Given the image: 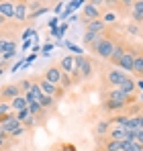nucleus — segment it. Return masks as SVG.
Here are the masks:
<instances>
[{"mask_svg":"<svg viewBox=\"0 0 143 151\" xmlns=\"http://www.w3.org/2000/svg\"><path fill=\"white\" fill-rule=\"evenodd\" d=\"M92 49H94V53L98 57L110 59V57H113V51H115V43H113V39H108V37H100L94 45H92Z\"/></svg>","mask_w":143,"mask_h":151,"instance_id":"obj_1","label":"nucleus"},{"mask_svg":"<svg viewBox=\"0 0 143 151\" xmlns=\"http://www.w3.org/2000/svg\"><path fill=\"white\" fill-rule=\"evenodd\" d=\"M0 125L6 131V135H10V137L21 129V123H19V119H17V114H6V116H2V119H0Z\"/></svg>","mask_w":143,"mask_h":151,"instance_id":"obj_2","label":"nucleus"},{"mask_svg":"<svg viewBox=\"0 0 143 151\" xmlns=\"http://www.w3.org/2000/svg\"><path fill=\"white\" fill-rule=\"evenodd\" d=\"M106 80H108V84H110L113 88H119V86L123 84V82H125V80H129V76L125 74L123 70L115 68V70H110V72L106 74Z\"/></svg>","mask_w":143,"mask_h":151,"instance_id":"obj_3","label":"nucleus"},{"mask_svg":"<svg viewBox=\"0 0 143 151\" xmlns=\"http://www.w3.org/2000/svg\"><path fill=\"white\" fill-rule=\"evenodd\" d=\"M76 68L82 78H90L92 76V63L88 57H82V55H76Z\"/></svg>","mask_w":143,"mask_h":151,"instance_id":"obj_4","label":"nucleus"},{"mask_svg":"<svg viewBox=\"0 0 143 151\" xmlns=\"http://www.w3.org/2000/svg\"><path fill=\"white\" fill-rule=\"evenodd\" d=\"M59 68H61L64 74H78V76H80L78 68H76V55H66V57H61Z\"/></svg>","mask_w":143,"mask_h":151,"instance_id":"obj_5","label":"nucleus"},{"mask_svg":"<svg viewBox=\"0 0 143 151\" xmlns=\"http://www.w3.org/2000/svg\"><path fill=\"white\" fill-rule=\"evenodd\" d=\"M64 76H66V74L61 72V68H59V65H51V68H49L47 72H45V80L57 86V84H61Z\"/></svg>","mask_w":143,"mask_h":151,"instance_id":"obj_6","label":"nucleus"},{"mask_svg":"<svg viewBox=\"0 0 143 151\" xmlns=\"http://www.w3.org/2000/svg\"><path fill=\"white\" fill-rule=\"evenodd\" d=\"M39 88H41V92H43L45 96H51V98H55V96H59V94H61V90H59L55 84L47 82L45 78H43V80H39Z\"/></svg>","mask_w":143,"mask_h":151,"instance_id":"obj_7","label":"nucleus"},{"mask_svg":"<svg viewBox=\"0 0 143 151\" xmlns=\"http://www.w3.org/2000/svg\"><path fill=\"white\" fill-rule=\"evenodd\" d=\"M133 61H135V55L131 51H127L119 61H117V68L123 70V72H133Z\"/></svg>","mask_w":143,"mask_h":151,"instance_id":"obj_8","label":"nucleus"},{"mask_svg":"<svg viewBox=\"0 0 143 151\" xmlns=\"http://www.w3.org/2000/svg\"><path fill=\"white\" fill-rule=\"evenodd\" d=\"M21 86H17V84H10V86H6V88H2L0 90V98L2 100H6V98H10V102L14 100V98H19L21 94Z\"/></svg>","mask_w":143,"mask_h":151,"instance_id":"obj_9","label":"nucleus"},{"mask_svg":"<svg viewBox=\"0 0 143 151\" xmlns=\"http://www.w3.org/2000/svg\"><path fill=\"white\" fill-rule=\"evenodd\" d=\"M84 19L90 23V21H98L100 19V10L96 8L94 2H88V4H84Z\"/></svg>","mask_w":143,"mask_h":151,"instance_id":"obj_10","label":"nucleus"},{"mask_svg":"<svg viewBox=\"0 0 143 151\" xmlns=\"http://www.w3.org/2000/svg\"><path fill=\"white\" fill-rule=\"evenodd\" d=\"M108 100H119V102H125V104H131L133 102V96H127L121 88H113L110 94H108Z\"/></svg>","mask_w":143,"mask_h":151,"instance_id":"obj_11","label":"nucleus"},{"mask_svg":"<svg viewBox=\"0 0 143 151\" xmlns=\"http://www.w3.org/2000/svg\"><path fill=\"white\" fill-rule=\"evenodd\" d=\"M119 88L125 92V94H127V96H133V94H135V90H137V82L129 78V80H125V82L121 84Z\"/></svg>","mask_w":143,"mask_h":151,"instance_id":"obj_12","label":"nucleus"},{"mask_svg":"<svg viewBox=\"0 0 143 151\" xmlns=\"http://www.w3.org/2000/svg\"><path fill=\"white\" fill-rule=\"evenodd\" d=\"M104 27H106V23H104L102 19H98V21H90V23L86 25V31H90V33H96V35H100V33L104 31Z\"/></svg>","mask_w":143,"mask_h":151,"instance_id":"obj_13","label":"nucleus"},{"mask_svg":"<svg viewBox=\"0 0 143 151\" xmlns=\"http://www.w3.org/2000/svg\"><path fill=\"white\" fill-rule=\"evenodd\" d=\"M0 14L4 19H12L14 17V4L12 2H0Z\"/></svg>","mask_w":143,"mask_h":151,"instance_id":"obj_14","label":"nucleus"},{"mask_svg":"<svg viewBox=\"0 0 143 151\" xmlns=\"http://www.w3.org/2000/svg\"><path fill=\"white\" fill-rule=\"evenodd\" d=\"M10 108H12L14 112H21V110H25V108H29V102H27L25 96H19V98H14V100L10 102Z\"/></svg>","mask_w":143,"mask_h":151,"instance_id":"obj_15","label":"nucleus"},{"mask_svg":"<svg viewBox=\"0 0 143 151\" xmlns=\"http://www.w3.org/2000/svg\"><path fill=\"white\" fill-rule=\"evenodd\" d=\"M12 51H17L14 41H8V39H2V41H0V55H8V53H12Z\"/></svg>","mask_w":143,"mask_h":151,"instance_id":"obj_16","label":"nucleus"},{"mask_svg":"<svg viewBox=\"0 0 143 151\" xmlns=\"http://www.w3.org/2000/svg\"><path fill=\"white\" fill-rule=\"evenodd\" d=\"M27 10H29V4H25V2H19V4H14V19H19V21H25V19H27Z\"/></svg>","mask_w":143,"mask_h":151,"instance_id":"obj_17","label":"nucleus"},{"mask_svg":"<svg viewBox=\"0 0 143 151\" xmlns=\"http://www.w3.org/2000/svg\"><path fill=\"white\" fill-rule=\"evenodd\" d=\"M108 137H110V139H115V141H125L127 131H125V127H115V129H110Z\"/></svg>","mask_w":143,"mask_h":151,"instance_id":"obj_18","label":"nucleus"},{"mask_svg":"<svg viewBox=\"0 0 143 151\" xmlns=\"http://www.w3.org/2000/svg\"><path fill=\"white\" fill-rule=\"evenodd\" d=\"M127 104L125 102H119V100H106L104 102V110H108V112H117V110H123Z\"/></svg>","mask_w":143,"mask_h":151,"instance_id":"obj_19","label":"nucleus"},{"mask_svg":"<svg viewBox=\"0 0 143 151\" xmlns=\"http://www.w3.org/2000/svg\"><path fill=\"white\" fill-rule=\"evenodd\" d=\"M104 151H125V149H123V141L108 139V141H106V145H104Z\"/></svg>","mask_w":143,"mask_h":151,"instance_id":"obj_20","label":"nucleus"},{"mask_svg":"<svg viewBox=\"0 0 143 151\" xmlns=\"http://www.w3.org/2000/svg\"><path fill=\"white\" fill-rule=\"evenodd\" d=\"M110 121H100L98 125H96V135H106V133H110Z\"/></svg>","mask_w":143,"mask_h":151,"instance_id":"obj_21","label":"nucleus"},{"mask_svg":"<svg viewBox=\"0 0 143 151\" xmlns=\"http://www.w3.org/2000/svg\"><path fill=\"white\" fill-rule=\"evenodd\" d=\"M129 119H131V116H127V114H117V116L110 119V123H113L115 127H127Z\"/></svg>","mask_w":143,"mask_h":151,"instance_id":"obj_22","label":"nucleus"},{"mask_svg":"<svg viewBox=\"0 0 143 151\" xmlns=\"http://www.w3.org/2000/svg\"><path fill=\"white\" fill-rule=\"evenodd\" d=\"M125 53H127V49H125L123 45H115V51H113V57H110V61L117 65V61H119V59L123 57V55H125Z\"/></svg>","mask_w":143,"mask_h":151,"instance_id":"obj_23","label":"nucleus"},{"mask_svg":"<svg viewBox=\"0 0 143 151\" xmlns=\"http://www.w3.org/2000/svg\"><path fill=\"white\" fill-rule=\"evenodd\" d=\"M133 74L143 76V55H135V61H133Z\"/></svg>","mask_w":143,"mask_h":151,"instance_id":"obj_24","label":"nucleus"},{"mask_svg":"<svg viewBox=\"0 0 143 151\" xmlns=\"http://www.w3.org/2000/svg\"><path fill=\"white\" fill-rule=\"evenodd\" d=\"M100 37H102V35H96V33H90V31H86V33H84V43H86V45H94V43L98 41V39H100Z\"/></svg>","mask_w":143,"mask_h":151,"instance_id":"obj_25","label":"nucleus"},{"mask_svg":"<svg viewBox=\"0 0 143 151\" xmlns=\"http://www.w3.org/2000/svg\"><path fill=\"white\" fill-rule=\"evenodd\" d=\"M45 12H49L47 6H39L37 10H31V19H37V17H41V14H45Z\"/></svg>","mask_w":143,"mask_h":151,"instance_id":"obj_26","label":"nucleus"},{"mask_svg":"<svg viewBox=\"0 0 143 151\" xmlns=\"http://www.w3.org/2000/svg\"><path fill=\"white\" fill-rule=\"evenodd\" d=\"M66 6L70 8L72 12H74L76 8H80V6H84V2H82V0H72V2H68V4H66Z\"/></svg>","mask_w":143,"mask_h":151,"instance_id":"obj_27","label":"nucleus"},{"mask_svg":"<svg viewBox=\"0 0 143 151\" xmlns=\"http://www.w3.org/2000/svg\"><path fill=\"white\" fill-rule=\"evenodd\" d=\"M55 104V98H51V96H43V100H41V106L43 108H49V106H53Z\"/></svg>","mask_w":143,"mask_h":151,"instance_id":"obj_28","label":"nucleus"},{"mask_svg":"<svg viewBox=\"0 0 143 151\" xmlns=\"http://www.w3.org/2000/svg\"><path fill=\"white\" fill-rule=\"evenodd\" d=\"M133 12L143 14V0H135V2H133Z\"/></svg>","mask_w":143,"mask_h":151,"instance_id":"obj_29","label":"nucleus"},{"mask_svg":"<svg viewBox=\"0 0 143 151\" xmlns=\"http://www.w3.org/2000/svg\"><path fill=\"white\" fill-rule=\"evenodd\" d=\"M8 108H10V104H4V102H0V119L8 114Z\"/></svg>","mask_w":143,"mask_h":151,"instance_id":"obj_30","label":"nucleus"},{"mask_svg":"<svg viewBox=\"0 0 143 151\" xmlns=\"http://www.w3.org/2000/svg\"><path fill=\"white\" fill-rule=\"evenodd\" d=\"M33 86H35V84H33V82H29V80H23V82H21V90H27V92H29Z\"/></svg>","mask_w":143,"mask_h":151,"instance_id":"obj_31","label":"nucleus"},{"mask_svg":"<svg viewBox=\"0 0 143 151\" xmlns=\"http://www.w3.org/2000/svg\"><path fill=\"white\" fill-rule=\"evenodd\" d=\"M135 141H137V143H139V145L143 147V129L139 131V133H137V135H135Z\"/></svg>","mask_w":143,"mask_h":151,"instance_id":"obj_32","label":"nucleus"},{"mask_svg":"<svg viewBox=\"0 0 143 151\" xmlns=\"http://www.w3.org/2000/svg\"><path fill=\"white\" fill-rule=\"evenodd\" d=\"M51 51H53V45H51V43H47V45H43V55H49Z\"/></svg>","mask_w":143,"mask_h":151,"instance_id":"obj_33","label":"nucleus"},{"mask_svg":"<svg viewBox=\"0 0 143 151\" xmlns=\"http://www.w3.org/2000/svg\"><path fill=\"white\" fill-rule=\"evenodd\" d=\"M53 10H55V14H59V12H64V10H66V8H64V2H59V4H55V8H53Z\"/></svg>","mask_w":143,"mask_h":151,"instance_id":"obj_34","label":"nucleus"},{"mask_svg":"<svg viewBox=\"0 0 143 151\" xmlns=\"http://www.w3.org/2000/svg\"><path fill=\"white\" fill-rule=\"evenodd\" d=\"M113 21H115V14H113V12H108V14L104 17V23H113Z\"/></svg>","mask_w":143,"mask_h":151,"instance_id":"obj_35","label":"nucleus"},{"mask_svg":"<svg viewBox=\"0 0 143 151\" xmlns=\"http://www.w3.org/2000/svg\"><path fill=\"white\" fill-rule=\"evenodd\" d=\"M66 31H68V23H64V25H61V29H59V39L64 37V33H66Z\"/></svg>","mask_w":143,"mask_h":151,"instance_id":"obj_36","label":"nucleus"},{"mask_svg":"<svg viewBox=\"0 0 143 151\" xmlns=\"http://www.w3.org/2000/svg\"><path fill=\"white\" fill-rule=\"evenodd\" d=\"M72 14V10L70 8H68V6H66V10H64V12H61V19H68V17H70Z\"/></svg>","mask_w":143,"mask_h":151,"instance_id":"obj_37","label":"nucleus"},{"mask_svg":"<svg viewBox=\"0 0 143 151\" xmlns=\"http://www.w3.org/2000/svg\"><path fill=\"white\" fill-rule=\"evenodd\" d=\"M6 137H8V135H6V131H4L2 125H0V139H4V141H6Z\"/></svg>","mask_w":143,"mask_h":151,"instance_id":"obj_38","label":"nucleus"},{"mask_svg":"<svg viewBox=\"0 0 143 151\" xmlns=\"http://www.w3.org/2000/svg\"><path fill=\"white\" fill-rule=\"evenodd\" d=\"M137 88H139V90L143 92V80H139V82H137Z\"/></svg>","mask_w":143,"mask_h":151,"instance_id":"obj_39","label":"nucleus"},{"mask_svg":"<svg viewBox=\"0 0 143 151\" xmlns=\"http://www.w3.org/2000/svg\"><path fill=\"white\" fill-rule=\"evenodd\" d=\"M4 23H6V19H4V17L0 14V25H4Z\"/></svg>","mask_w":143,"mask_h":151,"instance_id":"obj_40","label":"nucleus"},{"mask_svg":"<svg viewBox=\"0 0 143 151\" xmlns=\"http://www.w3.org/2000/svg\"><path fill=\"white\" fill-rule=\"evenodd\" d=\"M139 125H141V129H143V114L139 116Z\"/></svg>","mask_w":143,"mask_h":151,"instance_id":"obj_41","label":"nucleus"},{"mask_svg":"<svg viewBox=\"0 0 143 151\" xmlns=\"http://www.w3.org/2000/svg\"><path fill=\"white\" fill-rule=\"evenodd\" d=\"M2 61H4V57H2V55H0V68H2Z\"/></svg>","mask_w":143,"mask_h":151,"instance_id":"obj_42","label":"nucleus"},{"mask_svg":"<svg viewBox=\"0 0 143 151\" xmlns=\"http://www.w3.org/2000/svg\"><path fill=\"white\" fill-rule=\"evenodd\" d=\"M2 74H4V68H0V76H2Z\"/></svg>","mask_w":143,"mask_h":151,"instance_id":"obj_43","label":"nucleus"},{"mask_svg":"<svg viewBox=\"0 0 143 151\" xmlns=\"http://www.w3.org/2000/svg\"><path fill=\"white\" fill-rule=\"evenodd\" d=\"M0 41H2V37H0Z\"/></svg>","mask_w":143,"mask_h":151,"instance_id":"obj_44","label":"nucleus"},{"mask_svg":"<svg viewBox=\"0 0 143 151\" xmlns=\"http://www.w3.org/2000/svg\"><path fill=\"white\" fill-rule=\"evenodd\" d=\"M141 100H143V96H141Z\"/></svg>","mask_w":143,"mask_h":151,"instance_id":"obj_45","label":"nucleus"}]
</instances>
